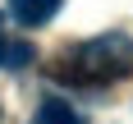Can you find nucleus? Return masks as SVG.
<instances>
[{
	"label": "nucleus",
	"instance_id": "obj_1",
	"mask_svg": "<svg viewBox=\"0 0 133 124\" xmlns=\"http://www.w3.org/2000/svg\"><path fill=\"white\" fill-rule=\"evenodd\" d=\"M74 69L87 74V78H124L133 69V41L124 32H106V37H92L74 51Z\"/></svg>",
	"mask_w": 133,
	"mask_h": 124
},
{
	"label": "nucleus",
	"instance_id": "obj_2",
	"mask_svg": "<svg viewBox=\"0 0 133 124\" xmlns=\"http://www.w3.org/2000/svg\"><path fill=\"white\" fill-rule=\"evenodd\" d=\"M60 5L64 0H9V18L23 23V28H41L60 14Z\"/></svg>",
	"mask_w": 133,
	"mask_h": 124
},
{
	"label": "nucleus",
	"instance_id": "obj_3",
	"mask_svg": "<svg viewBox=\"0 0 133 124\" xmlns=\"http://www.w3.org/2000/svg\"><path fill=\"white\" fill-rule=\"evenodd\" d=\"M32 124H83L78 110L69 106V101H60V96H51V101H41L37 115H32Z\"/></svg>",
	"mask_w": 133,
	"mask_h": 124
},
{
	"label": "nucleus",
	"instance_id": "obj_4",
	"mask_svg": "<svg viewBox=\"0 0 133 124\" xmlns=\"http://www.w3.org/2000/svg\"><path fill=\"white\" fill-rule=\"evenodd\" d=\"M0 64H5V69H23V64H32V46H28V41L0 37Z\"/></svg>",
	"mask_w": 133,
	"mask_h": 124
}]
</instances>
